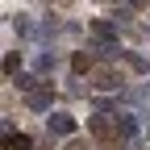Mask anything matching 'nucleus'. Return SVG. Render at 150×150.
Segmentation results:
<instances>
[{
  "mask_svg": "<svg viewBox=\"0 0 150 150\" xmlns=\"http://www.w3.org/2000/svg\"><path fill=\"white\" fill-rule=\"evenodd\" d=\"M88 129H92V138H100V142H112V146L121 142V134H117V121H112L108 112H96V117L88 121Z\"/></svg>",
  "mask_w": 150,
  "mask_h": 150,
  "instance_id": "2",
  "label": "nucleus"
},
{
  "mask_svg": "<svg viewBox=\"0 0 150 150\" xmlns=\"http://www.w3.org/2000/svg\"><path fill=\"white\" fill-rule=\"evenodd\" d=\"M125 63H129V71H138V75L150 71V59H146V54H134V50H125Z\"/></svg>",
  "mask_w": 150,
  "mask_h": 150,
  "instance_id": "7",
  "label": "nucleus"
},
{
  "mask_svg": "<svg viewBox=\"0 0 150 150\" xmlns=\"http://www.w3.org/2000/svg\"><path fill=\"white\" fill-rule=\"evenodd\" d=\"M121 4H125V8H142L146 0H121Z\"/></svg>",
  "mask_w": 150,
  "mask_h": 150,
  "instance_id": "13",
  "label": "nucleus"
},
{
  "mask_svg": "<svg viewBox=\"0 0 150 150\" xmlns=\"http://www.w3.org/2000/svg\"><path fill=\"white\" fill-rule=\"evenodd\" d=\"M13 29L21 33V38H33V33H38V29L29 25V17H25V13H17V17H13Z\"/></svg>",
  "mask_w": 150,
  "mask_h": 150,
  "instance_id": "10",
  "label": "nucleus"
},
{
  "mask_svg": "<svg viewBox=\"0 0 150 150\" xmlns=\"http://www.w3.org/2000/svg\"><path fill=\"white\" fill-rule=\"evenodd\" d=\"M33 67L42 71V75H46V71H54V67H59V54H54V50H42V54L33 59Z\"/></svg>",
  "mask_w": 150,
  "mask_h": 150,
  "instance_id": "6",
  "label": "nucleus"
},
{
  "mask_svg": "<svg viewBox=\"0 0 150 150\" xmlns=\"http://www.w3.org/2000/svg\"><path fill=\"white\" fill-rule=\"evenodd\" d=\"M146 33H150V21H146Z\"/></svg>",
  "mask_w": 150,
  "mask_h": 150,
  "instance_id": "14",
  "label": "nucleus"
},
{
  "mask_svg": "<svg viewBox=\"0 0 150 150\" xmlns=\"http://www.w3.org/2000/svg\"><path fill=\"white\" fill-rule=\"evenodd\" d=\"M50 100H54V88L46 83V88H33L29 96H25V108H33V112H50Z\"/></svg>",
  "mask_w": 150,
  "mask_h": 150,
  "instance_id": "4",
  "label": "nucleus"
},
{
  "mask_svg": "<svg viewBox=\"0 0 150 150\" xmlns=\"http://www.w3.org/2000/svg\"><path fill=\"white\" fill-rule=\"evenodd\" d=\"M92 83H96L100 92H117V83H121V79H117V71H108V67H100L96 75H92Z\"/></svg>",
  "mask_w": 150,
  "mask_h": 150,
  "instance_id": "5",
  "label": "nucleus"
},
{
  "mask_svg": "<svg viewBox=\"0 0 150 150\" xmlns=\"http://www.w3.org/2000/svg\"><path fill=\"white\" fill-rule=\"evenodd\" d=\"M46 129H50V134H59V138H75V129H79V125H75L71 112H50V117H46Z\"/></svg>",
  "mask_w": 150,
  "mask_h": 150,
  "instance_id": "3",
  "label": "nucleus"
},
{
  "mask_svg": "<svg viewBox=\"0 0 150 150\" xmlns=\"http://www.w3.org/2000/svg\"><path fill=\"white\" fill-rule=\"evenodd\" d=\"M88 33H92V42H96V46H121V38H117V21L96 17V21L88 25Z\"/></svg>",
  "mask_w": 150,
  "mask_h": 150,
  "instance_id": "1",
  "label": "nucleus"
},
{
  "mask_svg": "<svg viewBox=\"0 0 150 150\" xmlns=\"http://www.w3.org/2000/svg\"><path fill=\"white\" fill-rule=\"evenodd\" d=\"M4 75H8V79H17V75H21V54H17V50L4 54Z\"/></svg>",
  "mask_w": 150,
  "mask_h": 150,
  "instance_id": "9",
  "label": "nucleus"
},
{
  "mask_svg": "<svg viewBox=\"0 0 150 150\" xmlns=\"http://www.w3.org/2000/svg\"><path fill=\"white\" fill-rule=\"evenodd\" d=\"M67 150H88V142H79V138H71V142H67Z\"/></svg>",
  "mask_w": 150,
  "mask_h": 150,
  "instance_id": "12",
  "label": "nucleus"
},
{
  "mask_svg": "<svg viewBox=\"0 0 150 150\" xmlns=\"http://www.w3.org/2000/svg\"><path fill=\"white\" fill-rule=\"evenodd\" d=\"M71 67H75V75H88V71H92V59H88L83 50H79V54L71 59Z\"/></svg>",
  "mask_w": 150,
  "mask_h": 150,
  "instance_id": "11",
  "label": "nucleus"
},
{
  "mask_svg": "<svg viewBox=\"0 0 150 150\" xmlns=\"http://www.w3.org/2000/svg\"><path fill=\"white\" fill-rule=\"evenodd\" d=\"M29 134H4V150H29Z\"/></svg>",
  "mask_w": 150,
  "mask_h": 150,
  "instance_id": "8",
  "label": "nucleus"
}]
</instances>
